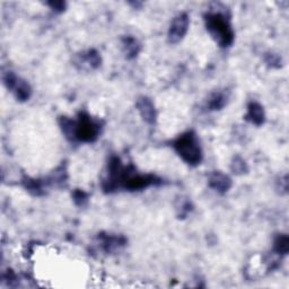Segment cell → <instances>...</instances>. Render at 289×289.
<instances>
[{"label": "cell", "instance_id": "obj_1", "mask_svg": "<svg viewBox=\"0 0 289 289\" xmlns=\"http://www.w3.org/2000/svg\"><path fill=\"white\" fill-rule=\"evenodd\" d=\"M172 147L180 158L191 166H198L204 160V151L201 148L198 136L193 131H187L173 141Z\"/></svg>", "mask_w": 289, "mask_h": 289}, {"label": "cell", "instance_id": "obj_2", "mask_svg": "<svg viewBox=\"0 0 289 289\" xmlns=\"http://www.w3.org/2000/svg\"><path fill=\"white\" fill-rule=\"evenodd\" d=\"M206 29L218 46L228 48L235 40V33L230 19L221 13H209L205 16Z\"/></svg>", "mask_w": 289, "mask_h": 289}, {"label": "cell", "instance_id": "obj_3", "mask_svg": "<svg viewBox=\"0 0 289 289\" xmlns=\"http://www.w3.org/2000/svg\"><path fill=\"white\" fill-rule=\"evenodd\" d=\"M101 123L90 114L80 112L78 119L74 120L73 140L81 143H94L101 135Z\"/></svg>", "mask_w": 289, "mask_h": 289}, {"label": "cell", "instance_id": "obj_4", "mask_svg": "<svg viewBox=\"0 0 289 289\" xmlns=\"http://www.w3.org/2000/svg\"><path fill=\"white\" fill-rule=\"evenodd\" d=\"M5 86L14 93L16 99L19 102H26L32 95V87L25 79H21L13 72H8L3 76Z\"/></svg>", "mask_w": 289, "mask_h": 289}, {"label": "cell", "instance_id": "obj_5", "mask_svg": "<svg viewBox=\"0 0 289 289\" xmlns=\"http://www.w3.org/2000/svg\"><path fill=\"white\" fill-rule=\"evenodd\" d=\"M190 26V17L187 13H181L173 18L167 33V40L171 45L181 42L187 35Z\"/></svg>", "mask_w": 289, "mask_h": 289}, {"label": "cell", "instance_id": "obj_6", "mask_svg": "<svg viewBox=\"0 0 289 289\" xmlns=\"http://www.w3.org/2000/svg\"><path fill=\"white\" fill-rule=\"evenodd\" d=\"M137 106V111L139 112V116L144 120L146 123L148 124H155L157 120V111L155 108L154 103L150 99L146 96H141L137 100L136 103Z\"/></svg>", "mask_w": 289, "mask_h": 289}, {"label": "cell", "instance_id": "obj_7", "mask_svg": "<svg viewBox=\"0 0 289 289\" xmlns=\"http://www.w3.org/2000/svg\"><path fill=\"white\" fill-rule=\"evenodd\" d=\"M208 185L212 190H215L216 192L224 194L228 192L232 188V180L230 176L221 172H214L210 174Z\"/></svg>", "mask_w": 289, "mask_h": 289}, {"label": "cell", "instance_id": "obj_8", "mask_svg": "<svg viewBox=\"0 0 289 289\" xmlns=\"http://www.w3.org/2000/svg\"><path fill=\"white\" fill-rule=\"evenodd\" d=\"M245 120L256 127L262 125L265 121V112L263 106L258 102H251L248 105V112Z\"/></svg>", "mask_w": 289, "mask_h": 289}, {"label": "cell", "instance_id": "obj_9", "mask_svg": "<svg viewBox=\"0 0 289 289\" xmlns=\"http://www.w3.org/2000/svg\"><path fill=\"white\" fill-rule=\"evenodd\" d=\"M122 48L123 52L127 59H134L138 56V53L141 50L140 43L132 36H125L122 40Z\"/></svg>", "mask_w": 289, "mask_h": 289}, {"label": "cell", "instance_id": "obj_10", "mask_svg": "<svg viewBox=\"0 0 289 289\" xmlns=\"http://www.w3.org/2000/svg\"><path fill=\"white\" fill-rule=\"evenodd\" d=\"M102 248L105 252H113L114 250L123 247L125 244V238L122 236H113V235H105L100 236Z\"/></svg>", "mask_w": 289, "mask_h": 289}, {"label": "cell", "instance_id": "obj_11", "mask_svg": "<svg viewBox=\"0 0 289 289\" xmlns=\"http://www.w3.org/2000/svg\"><path fill=\"white\" fill-rule=\"evenodd\" d=\"M227 104V95L225 93L216 92L209 96L207 101V106L211 111H219Z\"/></svg>", "mask_w": 289, "mask_h": 289}, {"label": "cell", "instance_id": "obj_12", "mask_svg": "<svg viewBox=\"0 0 289 289\" xmlns=\"http://www.w3.org/2000/svg\"><path fill=\"white\" fill-rule=\"evenodd\" d=\"M80 62H84L83 64H87L91 69H97L101 66L102 58L96 50H90L81 56Z\"/></svg>", "mask_w": 289, "mask_h": 289}, {"label": "cell", "instance_id": "obj_13", "mask_svg": "<svg viewBox=\"0 0 289 289\" xmlns=\"http://www.w3.org/2000/svg\"><path fill=\"white\" fill-rule=\"evenodd\" d=\"M274 251L280 256L287 255L289 251V238L286 234H280L275 238Z\"/></svg>", "mask_w": 289, "mask_h": 289}, {"label": "cell", "instance_id": "obj_14", "mask_svg": "<svg viewBox=\"0 0 289 289\" xmlns=\"http://www.w3.org/2000/svg\"><path fill=\"white\" fill-rule=\"evenodd\" d=\"M231 168H232V171L234 173L237 174V175H242V174H244L245 172L248 171L247 163H245V161L243 160V158L239 157V156L234 157Z\"/></svg>", "mask_w": 289, "mask_h": 289}, {"label": "cell", "instance_id": "obj_15", "mask_svg": "<svg viewBox=\"0 0 289 289\" xmlns=\"http://www.w3.org/2000/svg\"><path fill=\"white\" fill-rule=\"evenodd\" d=\"M73 198H74V201H75L76 205L79 206V207H83V206L86 205L87 200H88V195H87V193L84 192V191L76 190L74 192Z\"/></svg>", "mask_w": 289, "mask_h": 289}, {"label": "cell", "instance_id": "obj_16", "mask_svg": "<svg viewBox=\"0 0 289 289\" xmlns=\"http://www.w3.org/2000/svg\"><path fill=\"white\" fill-rule=\"evenodd\" d=\"M265 61L266 63H269L271 67L279 68L281 66V58H279V56H277L275 53L268 54V58L265 59Z\"/></svg>", "mask_w": 289, "mask_h": 289}, {"label": "cell", "instance_id": "obj_17", "mask_svg": "<svg viewBox=\"0 0 289 289\" xmlns=\"http://www.w3.org/2000/svg\"><path fill=\"white\" fill-rule=\"evenodd\" d=\"M49 5H50L51 8L53 10H56V12H59V13H61L64 10V7H66V4L62 3V2H57V3H49Z\"/></svg>", "mask_w": 289, "mask_h": 289}]
</instances>
